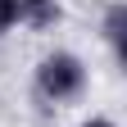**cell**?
<instances>
[{"label": "cell", "instance_id": "1", "mask_svg": "<svg viewBox=\"0 0 127 127\" xmlns=\"http://www.w3.org/2000/svg\"><path fill=\"white\" fill-rule=\"evenodd\" d=\"M36 86H41L45 100H73V95L86 86V68H82L77 55H50V59H41V68H36Z\"/></svg>", "mask_w": 127, "mask_h": 127}, {"label": "cell", "instance_id": "2", "mask_svg": "<svg viewBox=\"0 0 127 127\" xmlns=\"http://www.w3.org/2000/svg\"><path fill=\"white\" fill-rule=\"evenodd\" d=\"M14 9H18V18L32 23V27H50L59 18V5H55V0H14Z\"/></svg>", "mask_w": 127, "mask_h": 127}, {"label": "cell", "instance_id": "3", "mask_svg": "<svg viewBox=\"0 0 127 127\" xmlns=\"http://www.w3.org/2000/svg\"><path fill=\"white\" fill-rule=\"evenodd\" d=\"M104 32H109V41H118V36H123V5H114V9H109V23H104Z\"/></svg>", "mask_w": 127, "mask_h": 127}, {"label": "cell", "instance_id": "4", "mask_svg": "<svg viewBox=\"0 0 127 127\" xmlns=\"http://www.w3.org/2000/svg\"><path fill=\"white\" fill-rule=\"evenodd\" d=\"M18 23V9H14V0H0V32H9Z\"/></svg>", "mask_w": 127, "mask_h": 127}, {"label": "cell", "instance_id": "5", "mask_svg": "<svg viewBox=\"0 0 127 127\" xmlns=\"http://www.w3.org/2000/svg\"><path fill=\"white\" fill-rule=\"evenodd\" d=\"M82 127H114L109 118H91V123H82Z\"/></svg>", "mask_w": 127, "mask_h": 127}]
</instances>
